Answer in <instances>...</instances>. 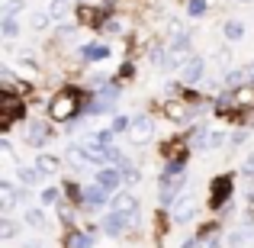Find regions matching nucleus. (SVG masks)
<instances>
[{"mask_svg":"<svg viewBox=\"0 0 254 248\" xmlns=\"http://www.w3.org/2000/svg\"><path fill=\"white\" fill-rule=\"evenodd\" d=\"M77 110H81V93H77L74 87L58 90L55 97H52V103H49V113H52V119H55V123H71Z\"/></svg>","mask_w":254,"mask_h":248,"instance_id":"nucleus-1","label":"nucleus"},{"mask_svg":"<svg viewBox=\"0 0 254 248\" xmlns=\"http://www.w3.org/2000/svg\"><path fill=\"white\" fill-rule=\"evenodd\" d=\"M49 139H55V129H52L49 123H39V119L23 123V142H26V145H32V149H42Z\"/></svg>","mask_w":254,"mask_h":248,"instance_id":"nucleus-2","label":"nucleus"},{"mask_svg":"<svg viewBox=\"0 0 254 248\" xmlns=\"http://www.w3.org/2000/svg\"><path fill=\"white\" fill-rule=\"evenodd\" d=\"M196 210H199L196 193H184V197L174 200V206H171V219H174V223H190V219L196 216Z\"/></svg>","mask_w":254,"mask_h":248,"instance_id":"nucleus-3","label":"nucleus"},{"mask_svg":"<svg viewBox=\"0 0 254 248\" xmlns=\"http://www.w3.org/2000/svg\"><path fill=\"white\" fill-rule=\"evenodd\" d=\"M151 136H155V119L151 116H135L129 126V142L132 145H145L151 142Z\"/></svg>","mask_w":254,"mask_h":248,"instance_id":"nucleus-4","label":"nucleus"},{"mask_svg":"<svg viewBox=\"0 0 254 248\" xmlns=\"http://www.w3.org/2000/svg\"><path fill=\"white\" fill-rule=\"evenodd\" d=\"M232 197V177L222 174V177L212 180V190H209V206L212 210H225V200Z\"/></svg>","mask_w":254,"mask_h":248,"instance_id":"nucleus-5","label":"nucleus"},{"mask_svg":"<svg viewBox=\"0 0 254 248\" xmlns=\"http://www.w3.org/2000/svg\"><path fill=\"white\" fill-rule=\"evenodd\" d=\"M203 71H206V58H199V55H187L184 68H180V84H199Z\"/></svg>","mask_w":254,"mask_h":248,"instance_id":"nucleus-6","label":"nucleus"},{"mask_svg":"<svg viewBox=\"0 0 254 248\" xmlns=\"http://www.w3.org/2000/svg\"><path fill=\"white\" fill-rule=\"evenodd\" d=\"M129 223H132V219L126 216V213H116V210H113V213H106V216H103L100 229H103L106 236H113V239H116V236H123V232L129 229Z\"/></svg>","mask_w":254,"mask_h":248,"instance_id":"nucleus-7","label":"nucleus"},{"mask_svg":"<svg viewBox=\"0 0 254 248\" xmlns=\"http://www.w3.org/2000/svg\"><path fill=\"white\" fill-rule=\"evenodd\" d=\"M184 184H187L184 174H180V177H171V180H158V197H161V203L164 206L174 203V200L180 197V190H184Z\"/></svg>","mask_w":254,"mask_h":248,"instance_id":"nucleus-8","label":"nucleus"},{"mask_svg":"<svg viewBox=\"0 0 254 248\" xmlns=\"http://www.w3.org/2000/svg\"><path fill=\"white\" fill-rule=\"evenodd\" d=\"M123 180H126V177H123V171H119L116 165H103V167H97V184H100V187H106L110 193L116 190Z\"/></svg>","mask_w":254,"mask_h":248,"instance_id":"nucleus-9","label":"nucleus"},{"mask_svg":"<svg viewBox=\"0 0 254 248\" xmlns=\"http://www.w3.org/2000/svg\"><path fill=\"white\" fill-rule=\"evenodd\" d=\"M84 203L90 206V210H103V206L110 203V190H106V187H100V184L84 187Z\"/></svg>","mask_w":254,"mask_h":248,"instance_id":"nucleus-10","label":"nucleus"},{"mask_svg":"<svg viewBox=\"0 0 254 248\" xmlns=\"http://www.w3.org/2000/svg\"><path fill=\"white\" fill-rule=\"evenodd\" d=\"M113 210L116 213H126V216L135 223V213H138V200L132 197V193H116L113 197Z\"/></svg>","mask_w":254,"mask_h":248,"instance_id":"nucleus-11","label":"nucleus"},{"mask_svg":"<svg viewBox=\"0 0 254 248\" xmlns=\"http://www.w3.org/2000/svg\"><path fill=\"white\" fill-rule=\"evenodd\" d=\"M222 36L229 39V42H242L245 39V23L242 19H225L222 23Z\"/></svg>","mask_w":254,"mask_h":248,"instance_id":"nucleus-12","label":"nucleus"},{"mask_svg":"<svg viewBox=\"0 0 254 248\" xmlns=\"http://www.w3.org/2000/svg\"><path fill=\"white\" fill-rule=\"evenodd\" d=\"M81 55L87 58V62H106L110 58V45H100V42H90L81 49Z\"/></svg>","mask_w":254,"mask_h":248,"instance_id":"nucleus-13","label":"nucleus"},{"mask_svg":"<svg viewBox=\"0 0 254 248\" xmlns=\"http://www.w3.org/2000/svg\"><path fill=\"white\" fill-rule=\"evenodd\" d=\"M42 177H45V174L39 171V167H26V165H19V167H16V180H19L23 187H32V184H39Z\"/></svg>","mask_w":254,"mask_h":248,"instance_id":"nucleus-14","label":"nucleus"},{"mask_svg":"<svg viewBox=\"0 0 254 248\" xmlns=\"http://www.w3.org/2000/svg\"><path fill=\"white\" fill-rule=\"evenodd\" d=\"M113 136H116V129H97V132H87L84 142H87V145H100V149H106V145H113Z\"/></svg>","mask_w":254,"mask_h":248,"instance_id":"nucleus-15","label":"nucleus"},{"mask_svg":"<svg viewBox=\"0 0 254 248\" xmlns=\"http://www.w3.org/2000/svg\"><path fill=\"white\" fill-rule=\"evenodd\" d=\"M171 52L174 55H187V52H190V32H174L171 36Z\"/></svg>","mask_w":254,"mask_h":248,"instance_id":"nucleus-16","label":"nucleus"},{"mask_svg":"<svg viewBox=\"0 0 254 248\" xmlns=\"http://www.w3.org/2000/svg\"><path fill=\"white\" fill-rule=\"evenodd\" d=\"M36 167H39L42 174H55L58 167H62V158H58V155H49V152H45V155H39V158H36Z\"/></svg>","mask_w":254,"mask_h":248,"instance_id":"nucleus-17","label":"nucleus"},{"mask_svg":"<svg viewBox=\"0 0 254 248\" xmlns=\"http://www.w3.org/2000/svg\"><path fill=\"white\" fill-rule=\"evenodd\" d=\"M0 32H3V39H16L19 32H23V26H19L16 16H3L0 19Z\"/></svg>","mask_w":254,"mask_h":248,"instance_id":"nucleus-18","label":"nucleus"},{"mask_svg":"<svg viewBox=\"0 0 254 248\" xmlns=\"http://www.w3.org/2000/svg\"><path fill=\"white\" fill-rule=\"evenodd\" d=\"M68 13H71V6L64 3V0H52V3H49V16H52V23H62V19H68Z\"/></svg>","mask_w":254,"mask_h":248,"instance_id":"nucleus-19","label":"nucleus"},{"mask_svg":"<svg viewBox=\"0 0 254 248\" xmlns=\"http://www.w3.org/2000/svg\"><path fill=\"white\" fill-rule=\"evenodd\" d=\"M222 84H225V90H238V87H245V71H225V78H222Z\"/></svg>","mask_w":254,"mask_h":248,"instance_id":"nucleus-20","label":"nucleus"},{"mask_svg":"<svg viewBox=\"0 0 254 248\" xmlns=\"http://www.w3.org/2000/svg\"><path fill=\"white\" fill-rule=\"evenodd\" d=\"M206 10H209V0H187V16L199 19L206 16Z\"/></svg>","mask_w":254,"mask_h":248,"instance_id":"nucleus-21","label":"nucleus"},{"mask_svg":"<svg viewBox=\"0 0 254 248\" xmlns=\"http://www.w3.org/2000/svg\"><path fill=\"white\" fill-rule=\"evenodd\" d=\"M248 236H251V226H242V229L229 232V239H225V242H229L232 248H238V245H242V242H248Z\"/></svg>","mask_w":254,"mask_h":248,"instance_id":"nucleus-22","label":"nucleus"},{"mask_svg":"<svg viewBox=\"0 0 254 248\" xmlns=\"http://www.w3.org/2000/svg\"><path fill=\"white\" fill-rule=\"evenodd\" d=\"M93 239L87 236V232H71L68 236V248H90Z\"/></svg>","mask_w":254,"mask_h":248,"instance_id":"nucleus-23","label":"nucleus"},{"mask_svg":"<svg viewBox=\"0 0 254 248\" xmlns=\"http://www.w3.org/2000/svg\"><path fill=\"white\" fill-rule=\"evenodd\" d=\"M23 219L29 226H36V229H45V216H42V210H26L23 213Z\"/></svg>","mask_w":254,"mask_h":248,"instance_id":"nucleus-24","label":"nucleus"},{"mask_svg":"<svg viewBox=\"0 0 254 248\" xmlns=\"http://www.w3.org/2000/svg\"><path fill=\"white\" fill-rule=\"evenodd\" d=\"M39 197H42V203H45V206H52V203H62V190H58V187H45V190L39 193Z\"/></svg>","mask_w":254,"mask_h":248,"instance_id":"nucleus-25","label":"nucleus"},{"mask_svg":"<svg viewBox=\"0 0 254 248\" xmlns=\"http://www.w3.org/2000/svg\"><path fill=\"white\" fill-rule=\"evenodd\" d=\"M26 10V0H6L3 3V16H19Z\"/></svg>","mask_w":254,"mask_h":248,"instance_id":"nucleus-26","label":"nucleus"},{"mask_svg":"<svg viewBox=\"0 0 254 248\" xmlns=\"http://www.w3.org/2000/svg\"><path fill=\"white\" fill-rule=\"evenodd\" d=\"M225 142V132H209V136H206V142H203V149L209 152V149H219V145Z\"/></svg>","mask_w":254,"mask_h":248,"instance_id":"nucleus-27","label":"nucleus"},{"mask_svg":"<svg viewBox=\"0 0 254 248\" xmlns=\"http://www.w3.org/2000/svg\"><path fill=\"white\" fill-rule=\"evenodd\" d=\"M49 23H52L49 10H42V13H32V29H45Z\"/></svg>","mask_w":254,"mask_h":248,"instance_id":"nucleus-28","label":"nucleus"},{"mask_svg":"<svg viewBox=\"0 0 254 248\" xmlns=\"http://www.w3.org/2000/svg\"><path fill=\"white\" fill-rule=\"evenodd\" d=\"M13 236H16V223H13V219H3V223H0V239L10 242Z\"/></svg>","mask_w":254,"mask_h":248,"instance_id":"nucleus-29","label":"nucleus"},{"mask_svg":"<svg viewBox=\"0 0 254 248\" xmlns=\"http://www.w3.org/2000/svg\"><path fill=\"white\" fill-rule=\"evenodd\" d=\"M100 29L110 32V36H119V32H123V19H106V23L100 26Z\"/></svg>","mask_w":254,"mask_h":248,"instance_id":"nucleus-30","label":"nucleus"},{"mask_svg":"<svg viewBox=\"0 0 254 248\" xmlns=\"http://www.w3.org/2000/svg\"><path fill=\"white\" fill-rule=\"evenodd\" d=\"M129 126H132L129 116H116V119H113V129H116V132H129Z\"/></svg>","mask_w":254,"mask_h":248,"instance_id":"nucleus-31","label":"nucleus"},{"mask_svg":"<svg viewBox=\"0 0 254 248\" xmlns=\"http://www.w3.org/2000/svg\"><path fill=\"white\" fill-rule=\"evenodd\" d=\"M58 216H62V223H74V213H71V206H62V210H58Z\"/></svg>","mask_w":254,"mask_h":248,"instance_id":"nucleus-32","label":"nucleus"},{"mask_svg":"<svg viewBox=\"0 0 254 248\" xmlns=\"http://www.w3.org/2000/svg\"><path fill=\"white\" fill-rule=\"evenodd\" d=\"M0 155H3L6 162H13V145L6 142V139H3V142H0Z\"/></svg>","mask_w":254,"mask_h":248,"instance_id":"nucleus-33","label":"nucleus"},{"mask_svg":"<svg viewBox=\"0 0 254 248\" xmlns=\"http://www.w3.org/2000/svg\"><path fill=\"white\" fill-rule=\"evenodd\" d=\"M245 177H248V180H254V152L248 155V162H245Z\"/></svg>","mask_w":254,"mask_h":248,"instance_id":"nucleus-34","label":"nucleus"},{"mask_svg":"<svg viewBox=\"0 0 254 248\" xmlns=\"http://www.w3.org/2000/svg\"><path fill=\"white\" fill-rule=\"evenodd\" d=\"M74 26H58V39H71V36H74Z\"/></svg>","mask_w":254,"mask_h":248,"instance_id":"nucleus-35","label":"nucleus"},{"mask_svg":"<svg viewBox=\"0 0 254 248\" xmlns=\"http://www.w3.org/2000/svg\"><path fill=\"white\" fill-rule=\"evenodd\" d=\"M248 142V132H235V136H232V145H245Z\"/></svg>","mask_w":254,"mask_h":248,"instance_id":"nucleus-36","label":"nucleus"},{"mask_svg":"<svg viewBox=\"0 0 254 248\" xmlns=\"http://www.w3.org/2000/svg\"><path fill=\"white\" fill-rule=\"evenodd\" d=\"M180 248H199V239H187V242L180 245Z\"/></svg>","mask_w":254,"mask_h":248,"instance_id":"nucleus-37","label":"nucleus"},{"mask_svg":"<svg viewBox=\"0 0 254 248\" xmlns=\"http://www.w3.org/2000/svg\"><path fill=\"white\" fill-rule=\"evenodd\" d=\"M248 206H251V216H254V193L248 197Z\"/></svg>","mask_w":254,"mask_h":248,"instance_id":"nucleus-38","label":"nucleus"},{"mask_svg":"<svg viewBox=\"0 0 254 248\" xmlns=\"http://www.w3.org/2000/svg\"><path fill=\"white\" fill-rule=\"evenodd\" d=\"M26 248H42V245H39V242H26Z\"/></svg>","mask_w":254,"mask_h":248,"instance_id":"nucleus-39","label":"nucleus"},{"mask_svg":"<svg viewBox=\"0 0 254 248\" xmlns=\"http://www.w3.org/2000/svg\"><path fill=\"white\" fill-rule=\"evenodd\" d=\"M242 3H248V0H242Z\"/></svg>","mask_w":254,"mask_h":248,"instance_id":"nucleus-40","label":"nucleus"}]
</instances>
